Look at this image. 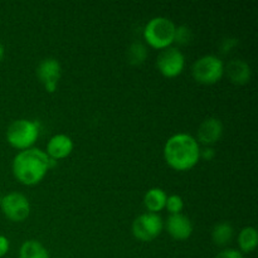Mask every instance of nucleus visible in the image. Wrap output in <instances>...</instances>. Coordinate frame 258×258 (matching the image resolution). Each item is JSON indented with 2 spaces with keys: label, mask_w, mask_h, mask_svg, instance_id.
I'll use <instances>...</instances> for the list:
<instances>
[{
  "label": "nucleus",
  "mask_w": 258,
  "mask_h": 258,
  "mask_svg": "<svg viewBox=\"0 0 258 258\" xmlns=\"http://www.w3.org/2000/svg\"><path fill=\"white\" fill-rule=\"evenodd\" d=\"M236 40L237 39H227V40H224V47H222L223 52H228V50L232 48V45H234L237 43Z\"/></svg>",
  "instance_id": "nucleus-24"
},
{
  "label": "nucleus",
  "mask_w": 258,
  "mask_h": 258,
  "mask_svg": "<svg viewBox=\"0 0 258 258\" xmlns=\"http://www.w3.org/2000/svg\"><path fill=\"white\" fill-rule=\"evenodd\" d=\"M224 72L227 73L232 83L238 86L248 83L252 76L251 67L248 66V63L242 59L231 60L227 67H224Z\"/></svg>",
  "instance_id": "nucleus-13"
},
{
  "label": "nucleus",
  "mask_w": 258,
  "mask_h": 258,
  "mask_svg": "<svg viewBox=\"0 0 258 258\" xmlns=\"http://www.w3.org/2000/svg\"><path fill=\"white\" fill-rule=\"evenodd\" d=\"M19 258H50L47 248L40 242L29 239L22 244L19 249Z\"/></svg>",
  "instance_id": "nucleus-17"
},
{
  "label": "nucleus",
  "mask_w": 258,
  "mask_h": 258,
  "mask_svg": "<svg viewBox=\"0 0 258 258\" xmlns=\"http://www.w3.org/2000/svg\"><path fill=\"white\" fill-rule=\"evenodd\" d=\"M191 38V30L189 29L185 25H180V27H176L175 29V37H174V42H176L180 45H186L188 43H190Z\"/></svg>",
  "instance_id": "nucleus-20"
},
{
  "label": "nucleus",
  "mask_w": 258,
  "mask_h": 258,
  "mask_svg": "<svg viewBox=\"0 0 258 258\" xmlns=\"http://www.w3.org/2000/svg\"><path fill=\"white\" fill-rule=\"evenodd\" d=\"M4 55H5V49H4V47H3L2 43H0V62H2V60H3Z\"/></svg>",
  "instance_id": "nucleus-25"
},
{
  "label": "nucleus",
  "mask_w": 258,
  "mask_h": 258,
  "mask_svg": "<svg viewBox=\"0 0 258 258\" xmlns=\"http://www.w3.org/2000/svg\"><path fill=\"white\" fill-rule=\"evenodd\" d=\"M55 163L57 161L48 158L45 151L40 149H27L15 155L12 164L13 175L23 185H37L44 179L48 170L54 166Z\"/></svg>",
  "instance_id": "nucleus-1"
},
{
  "label": "nucleus",
  "mask_w": 258,
  "mask_h": 258,
  "mask_svg": "<svg viewBox=\"0 0 258 258\" xmlns=\"http://www.w3.org/2000/svg\"><path fill=\"white\" fill-rule=\"evenodd\" d=\"M176 25L165 17H155L144 28V39L154 49L163 50L171 47L175 37Z\"/></svg>",
  "instance_id": "nucleus-3"
},
{
  "label": "nucleus",
  "mask_w": 258,
  "mask_h": 258,
  "mask_svg": "<svg viewBox=\"0 0 258 258\" xmlns=\"http://www.w3.org/2000/svg\"><path fill=\"white\" fill-rule=\"evenodd\" d=\"M73 148H75V144L70 136L64 135V134H57L48 141L45 154L48 155V158L54 161L62 160L72 154Z\"/></svg>",
  "instance_id": "nucleus-10"
},
{
  "label": "nucleus",
  "mask_w": 258,
  "mask_h": 258,
  "mask_svg": "<svg viewBox=\"0 0 258 258\" xmlns=\"http://www.w3.org/2000/svg\"><path fill=\"white\" fill-rule=\"evenodd\" d=\"M166 231L176 241H185L193 234V224L184 214H170L166 221Z\"/></svg>",
  "instance_id": "nucleus-11"
},
{
  "label": "nucleus",
  "mask_w": 258,
  "mask_h": 258,
  "mask_svg": "<svg viewBox=\"0 0 258 258\" xmlns=\"http://www.w3.org/2000/svg\"><path fill=\"white\" fill-rule=\"evenodd\" d=\"M60 75H62V67L55 58H45L37 68L38 78L48 93L57 91Z\"/></svg>",
  "instance_id": "nucleus-9"
},
{
  "label": "nucleus",
  "mask_w": 258,
  "mask_h": 258,
  "mask_svg": "<svg viewBox=\"0 0 258 258\" xmlns=\"http://www.w3.org/2000/svg\"><path fill=\"white\" fill-rule=\"evenodd\" d=\"M156 67L164 77L175 78L183 73L185 57L176 47H169L160 50L156 58Z\"/></svg>",
  "instance_id": "nucleus-7"
},
{
  "label": "nucleus",
  "mask_w": 258,
  "mask_h": 258,
  "mask_svg": "<svg viewBox=\"0 0 258 258\" xmlns=\"http://www.w3.org/2000/svg\"><path fill=\"white\" fill-rule=\"evenodd\" d=\"M165 208L170 214H180L181 211L184 209V201L180 196H174L168 197L165 203Z\"/></svg>",
  "instance_id": "nucleus-19"
},
{
  "label": "nucleus",
  "mask_w": 258,
  "mask_h": 258,
  "mask_svg": "<svg viewBox=\"0 0 258 258\" xmlns=\"http://www.w3.org/2000/svg\"><path fill=\"white\" fill-rule=\"evenodd\" d=\"M39 138V125L35 121L19 118L13 121L7 130V140L10 146L23 151L30 149Z\"/></svg>",
  "instance_id": "nucleus-4"
},
{
  "label": "nucleus",
  "mask_w": 258,
  "mask_h": 258,
  "mask_svg": "<svg viewBox=\"0 0 258 258\" xmlns=\"http://www.w3.org/2000/svg\"><path fill=\"white\" fill-rule=\"evenodd\" d=\"M164 228V222L159 214L144 213L139 216L133 223V234L141 242H151L160 236Z\"/></svg>",
  "instance_id": "nucleus-6"
},
{
  "label": "nucleus",
  "mask_w": 258,
  "mask_h": 258,
  "mask_svg": "<svg viewBox=\"0 0 258 258\" xmlns=\"http://www.w3.org/2000/svg\"><path fill=\"white\" fill-rule=\"evenodd\" d=\"M0 208H2L3 214L9 221L15 222V223L24 222L30 214L29 201H28L27 197L17 193V191H13V193L3 197Z\"/></svg>",
  "instance_id": "nucleus-8"
},
{
  "label": "nucleus",
  "mask_w": 258,
  "mask_h": 258,
  "mask_svg": "<svg viewBox=\"0 0 258 258\" xmlns=\"http://www.w3.org/2000/svg\"><path fill=\"white\" fill-rule=\"evenodd\" d=\"M214 258H243V254L234 248H226L219 252Z\"/></svg>",
  "instance_id": "nucleus-21"
},
{
  "label": "nucleus",
  "mask_w": 258,
  "mask_h": 258,
  "mask_svg": "<svg viewBox=\"0 0 258 258\" xmlns=\"http://www.w3.org/2000/svg\"><path fill=\"white\" fill-rule=\"evenodd\" d=\"M222 135H223V125H222L221 120L216 117H209L204 120L199 125L198 133H197L199 143L206 146L216 144L217 141L221 140Z\"/></svg>",
  "instance_id": "nucleus-12"
},
{
  "label": "nucleus",
  "mask_w": 258,
  "mask_h": 258,
  "mask_svg": "<svg viewBox=\"0 0 258 258\" xmlns=\"http://www.w3.org/2000/svg\"><path fill=\"white\" fill-rule=\"evenodd\" d=\"M10 242L5 236H0V258L4 257L9 252Z\"/></svg>",
  "instance_id": "nucleus-23"
},
{
  "label": "nucleus",
  "mask_w": 258,
  "mask_h": 258,
  "mask_svg": "<svg viewBox=\"0 0 258 258\" xmlns=\"http://www.w3.org/2000/svg\"><path fill=\"white\" fill-rule=\"evenodd\" d=\"M193 78L201 85H216L224 75V64L217 55H203L191 67Z\"/></svg>",
  "instance_id": "nucleus-5"
},
{
  "label": "nucleus",
  "mask_w": 258,
  "mask_h": 258,
  "mask_svg": "<svg viewBox=\"0 0 258 258\" xmlns=\"http://www.w3.org/2000/svg\"><path fill=\"white\" fill-rule=\"evenodd\" d=\"M233 232V227L228 222H221V223H217L212 229V239L216 246L224 247L232 241Z\"/></svg>",
  "instance_id": "nucleus-16"
},
{
  "label": "nucleus",
  "mask_w": 258,
  "mask_h": 258,
  "mask_svg": "<svg viewBox=\"0 0 258 258\" xmlns=\"http://www.w3.org/2000/svg\"><path fill=\"white\" fill-rule=\"evenodd\" d=\"M2 198L3 197H2V194H0V203H2Z\"/></svg>",
  "instance_id": "nucleus-26"
},
{
  "label": "nucleus",
  "mask_w": 258,
  "mask_h": 258,
  "mask_svg": "<svg viewBox=\"0 0 258 258\" xmlns=\"http://www.w3.org/2000/svg\"><path fill=\"white\" fill-rule=\"evenodd\" d=\"M166 199H168V196L163 189L151 188L146 191L144 197V206L148 209L149 213L158 214V212H161L165 208Z\"/></svg>",
  "instance_id": "nucleus-14"
},
{
  "label": "nucleus",
  "mask_w": 258,
  "mask_h": 258,
  "mask_svg": "<svg viewBox=\"0 0 258 258\" xmlns=\"http://www.w3.org/2000/svg\"><path fill=\"white\" fill-rule=\"evenodd\" d=\"M164 159L174 170H190L201 160V146L197 139L191 135L176 134L165 143Z\"/></svg>",
  "instance_id": "nucleus-2"
},
{
  "label": "nucleus",
  "mask_w": 258,
  "mask_h": 258,
  "mask_svg": "<svg viewBox=\"0 0 258 258\" xmlns=\"http://www.w3.org/2000/svg\"><path fill=\"white\" fill-rule=\"evenodd\" d=\"M214 156H216V151H214V149L211 148V146H206L203 150L201 149V159L211 161L213 160Z\"/></svg>",
  "instance_id": "nucleus-22"
},
{
  "label": "nucleus",
  "mask_w": 258,
  "mask_h": 258,
  "mask_svg": "<svg viewBox=\"0 0 258 258\" xmlns=\"http://www.w3.org/2000/svg\"><path fill=\"white\" fill-rule=\"evenodd\" d=\"M258 233L254 227H244L238 234V246L241 253H251L257 248Z\"/></svg>",
  "instance_id": "nucleus-15"
},
{
  "label": "nucleus",
  "mask_w": 258,
  "mask_h": 258,
  "mask_svg": "<svg viewBox=\"0 0 258 258\" xmlns=\"http://www.w3.org/2000/svg\"><path fill=\"white\" fill-rule=\"evenodd\" d=\"M148 57V49L140 42H135L130 45L127 50V62L131 66H140L145 62Z\"/></svg>",
  "instance_id": "nucleus-18"
}]
</instances>
